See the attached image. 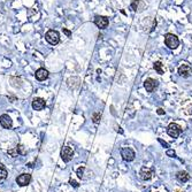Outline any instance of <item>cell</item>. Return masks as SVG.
<instances>
[{"instance_id": "obj_14", "label": "cell", "mask_w": 192, "mask_h": 192, "mask_svg": "<svg viewBox=\"0 0 192 192\" xmlns=\"http://www.w3.org/2000/svg\"><path fill=\"white\" fill-rule=\"evenodd\" d=\"M176 178H177V181L181 182V183H186L189 179H190V175H189L186 171L181 170L176 174Z\"/></svg>"}, {"instance_id": "obj_23", "label": "cell", "mask_w": 192, "mask_h": 192, "mask_svg": "<svg viewBox=\"0 0 192 192\" xmlns=\"http://www.w3.org/2000/svg\"><path fill=\"white\" fill-rule=\"evenodd\" d=\"M137 4H138V0H135V1L132 2V5H131V7H132L134 10H137Z\"/></svg>"}, {"instance_id": "obj_10", "label": "cell", "mask_w": 192, "mask_h": 192, "mask_svg": "<svg viewBox=\"0 0 192 192\" xmlns=\"http://www.w3.org/2000/svg\"><path fill=\"white\" fill-rule=\"evenodd\" d=\"M46 106V102L44 100L43 98H34L32 100V108L35 110H42V109L45 108Z\"/></svg>"}, {"instance_id": "obj_12", "label": "cell", "mask_w": 192, "mask_h": 192, "mask_svg": "<svg viewBox=\"0 0 192 192\" xmlns=\"http://www.w3.org/2000/svg\"><path fill=\"white\" fill-rule=\"evenodd\" d=\"M139 176L143 181H149V179L152 178L153 171L151 170V169H149V168H146V167H143L139 173Z\"/></svg>"}, {"instance_id": "obj_15", "label": "cell", "mask_w": 192, "mask_h": 192, "mask_svg": "<svg viewBox=\"0 0 192 192\" xmlns=\"http://www.w3.org/2000/svg\"><path fill=\"white\" fill-rule=\"evenodd\" d=\"M7 175H8V173H7L6 167H5L2 163H0V184L4 183L5 181H6V178H7Z\"/></svg>"}, {"instance_id": "obj_1", "label": "cell", "mask_w": 192, "mask_h": 192, "mask_svg": "<svg viewBox=\"0 0 192 192\" xmlns=\"http://www.w3.org/2000/svg\"><path fill=\"white\" fill-rule=\"evenodd\" d=\"M165 44L170 50H175V48L178 47L179 40L177 38V36H175L174 34H167V35H165Z\"/></svg>"}, {"instance_id": "obj_17", "label": "cell", "mask_w": 192, "mask_h": 192, "mask_svg": "<svg viewBox=\"0 0 192 192\" xmlns=\"http://www.w3.org/2000/svg\"><path fill=\"white\" fill-rule=\"evenodd\" d=\"M100 118H101V113H99V112H97V113H94L92 115V121H93V123H96V124H98V123L100 122Z\"/></svg>"}, {"instance_id": "obj_16", "label": "cell", "mask_w": 192, "mask_h": 192, "mask_svg": "<svg viewBox=\"0 0 192 192\" xmlns=\"http://www.w3.org/2000/svg\"><path fill=\"white\" fill-rule=\"evenodd\" d=\"M153 67H154V69H155V71H157L158 74H160V75L163 74V68H162V63L160 61L154 62Z\"/></svg>"}, {"instance_id": "obj_5", "label": "cell", "mask_w": 192, "mask_h": 192, "mask_svg": "<svg viewBox=\"0 0 192 192\" xmlns=\"http://www.w3.org/2000/svg\"><path fill=\"white\" fill-rule=\"evenodd\" d=\"M94 24H96L99 29H106L109 24V18L107 16H102V15H97L94 18Z\"/></svg>"}, {"instance_id": "obj_19", "label": "cell", "mask_w": 192, "mask_h": 192, "mask_svg": "<svg viewBox=\"0 0 192 192\" xmlns=\"http://www.w3.org/2000/svg\"><path fill=\"white\" fill-rule=\"evenodd\" d=\"M84 170H85L84 167H79L78 169H77V176H78L79 178H83L84 177Z\"/></svg>"}, {"instance_id": "obj_4", "label": "cell", "mask_w": 192, "mask_h": 192, "mask_svg": "<svg viewBox=\"0 0 192 192\" xmlns=\"http://www.w3.org/2000/svg\"><path fill=\"white\" fill-rule=\"evenodd\" d=\"M121 157L124 161L130 162L135 159L136 153L131 147H123V149H121Z\"/></svg>"}, {"instance_id": "obj_2", "label": "cell", "mask_w": 192, "mask_h": 192, "mask_svg": "<svg viewBox=\"0 0 192 192\" xmlns=\"http://www.w3.org/2000/svg\"><path fill=\"white\" fill-rule=\"evenodd\" d=\"M45 39L51 45H57L60 42V35L57 30H48L45 34Z\"/></svg>"}, {"instance_id": "obj_24", "label": "cell", "mask_w": 192, "mask_h": 192, "mask_svg": "<svg viewBox=\"0 0 192 192\" xmlns=\"http://www.w3.org/2000/svg\"><path fill=\"white\" fill-rule=\"evenodd\" d=\"M63 34H66L67 37H71V32L68 29H66V28H63Z\"/></svg>"}, {"instance_id": "obj_3", "label": "cell", "mask_w": 192, "mask_h": 192, "mask_svg": "<svg viewBox=\"0 0 192 192\" xmlns=\"http://www.w3.org/2000/svg\"><path fill=\"white\" fill-rule=\"evenodd\" d=\"M181 132H182V128L174 122H171L168 126V128H167V134L170 136V137H173V138H177L181 135Z\"/></svg>"}, {"instance_id": "obj_25", "label": "cell", "mask_w": 192, "mask_h": 192, "mask_svg": "<svg viewBox=\"0 0 192 192\" xmlns=\"http://www.w3.org/2000/svg\"><path fill=\"white\" fill-rule=\"evenodd\" d=\"M157 113L159 114V115H163V114H165V110H163L162 108H159L157 110Z\"/></svg>"}, {"instance_id": "obj_20", "label": "cell", "mask_w": 192, "mask_h": 192, "mask_svg": "<svg viewBox=\"0 0 192 192\" xmlns=\"http://www.w3.org/2000/svg\"><path fill=\"white\" fill-rule=\"evenodd\" d=\"M166 154H167V155H168V157H170V158L176 157V153H175L174 150H167Z\"/></svg>"}, {"instance_id": "obj_21", "label": "cell", "mask_w": 192, "mask_h": 192, "mask_svg": "<svg viewBox=\"0 0 192 192\" xmlns=\"http://www.w3.org/2000/svg\"><path fill=\"white\" fill-rule=\"evenodd\" d=\"M158 140H159V143H160L162 146H165V147H169V144H168V143H166V142H163L161 138H159Z\"/></svg>"}, {"instance_id": "obj_9", "label": "cell", "mask_w": 192, "mask_h": 192, "mask_svg": "<svg viewBox=\"0 0 192 192\" xmlns=\"http://www.w3.org/2000/svg\"><path fill=\"white\" fill-rule=\"evenodd\" d=\"M178 74L179 76H182L184 78H186V77H190L192 74V69L191 67L188 65H182L181 67L178 68Z\"/></svg>"}, {"instance_id": "obj_22", "label": "cell", "mask_w": 192, "mask_h": 192, "mask_svg": "<svg viewBox=\"0 0 192 192\" xmlns=\"http://www.w3.org/2000/svg\"><path fill=\"white\" fill-rule=\"evenodd\" d=\"M69 183L71 184V185H73L74 188H78V186H79V184L77 183L76 181H74V179H70V182H69Z\"/></svg>"}, {"instance_id": "obj_8", "label": "cell", "mask_w": 192, "mask_h": 192, "mask_svg": "<svg viewBox=\"0 0 192 192\" xmlns=\"http://www.w3.org/2000/svg\"><path fill=\"white\" fill-rule=\"evenodd\" d=\"M0 124L5 128V129H10L12 126H13V121L12 118H9L7 114H2L0 116Z\"/></svg>"}, {"instance_id": "obj_6", "label": "cell", "mask_w": 192, "mask_h": 192, "mask_svg": "<svg viewBox=\"0 0 192 192\" xmlns=\"http://www.w3.org/2000/svg\"><path fill=\"white\" fill-rule=\"evenodd\" d=\"M73 157H74V151H73V149L71 147H69V146H66V147H63L61 151V158L62 160L65 162H69L71 159H73Z\"/></svg>"}, {"instance_id": "obj_13", "label": "cell", "mask_w": 192, "mask_h": 192, "mask_svg": "<svg viewBox=\"0 0 192 192\" xmlns=\"http://www.w3.org/2000/svg\"><path fill=\"white\" fill-rule=\"evenodd\" d=\"M35 76L38 81H45L48 77V71L45 68H39V69L36 70Z\"/></svg>"}, {"instance_id": "obj_18", "label": "cell", "mask_w": 192, "mask_h": 192, "mask_svg": "<svg viewBox=\"0 0 192 192\" xmlns=\"http://www.w3.org/2000/svg\"><path fill=\"white\" fill-rule=\"evenodd\" d=\"M10 82H12V85H13L14 87H20L21 86V79L18 78L16 79V77H13V78L10 79Z\"/></svg>"}, {"instance_id": "obj_7", "label": "cell", "mask_w": 192, "mask_h": 192, "mask_svg": "<svg viewBox=\"0 0 192 192\" xmlns=\"http://www.w3.org/2000/svg\"><path fill=\"white\" fill-rule=\"evenodd\" d=\"M158 81L154 78H147L144 82V87L147 92H153L158 87Z\"/></svg>"}, {"instance_id": "obj_11", "label": "cell", "mask_w": 192, "mask_h": 192, "mask_svg": "<svg viewBox=\"0 0 192 192\" xmlns=\"http://www.w3.org/2000/svg\"><path fill=\"white\" fill-rule=\"evenodd\" d=\"M16 182H18V184L21 185V186H26V185L31 182V176L29 174H21L18 178H16Z\"/></svg>"}]
</instances>
